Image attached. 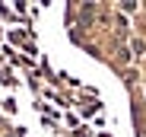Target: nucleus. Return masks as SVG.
Wrapping results in <instances>:
<instances>
[{"instance_id":"obj_1","label":"nucleus","mask_w":146,"mask_h":137,"mask_svg":"<svg viewBox=\"0 0 146 137\" xmlns=\"http://www.w3.org/2000/svg\"><path fill=\"white\" fill-rule=\"evenodd\" d=\"M130 48H133V54H146V41H143V38H133Z\"/></svg>"}]
</instances>
